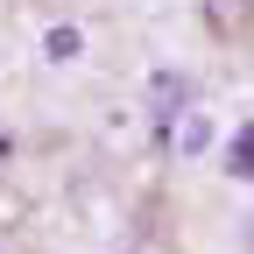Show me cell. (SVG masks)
I'll return each mask as SVG.
<instances>
[{
  "label": "cell",
  "mask_w": 254,
  "mask_h": 254,
  "mask_svg": "<svg viewBox=\"0 0 254 254\" xmlns=\"http://www.w3.org/2000/svg\"><path fill=\"white\" fill-rule=\"evenodd\" d=\"M226 170H233L240 184H254V120L240 127V134H233V148H226Z\"/></svg>",
  "instance_id": "cell-1"
},
{
  "label": "cell",
  "mask_w": 254,
  "mask_h": 254,
  "mask_svg": "<svg viewBox=\"0 0 254 254\" xmlns=\"http://www.w3.org/2000/svg\"><path fill=\"white\" fill-rule=\"evenodd\" d=\"M177 120H184V134H177V148H184V155H198V148H205V141H212V120H205V113H198V106H184V113H177Z\"/></svg>",
  "instance_id": "cell-2"
},
{
  "label": "cell",
  "mask_w": 254,
  "mask_h": 254,
  "mask_svg": "<svg viewBox=\"0 0 254 254\" xmlns=\"http://www.w3.org/2000/svg\"><path fill=\"white\" fill-rule=\"evenodd\" d=\"M43 50H50V64H71V57L85 50V36H78V28H50V36H43Z\"/></svg>",
  "instance_id": "cell-3"
}]
</instances>
